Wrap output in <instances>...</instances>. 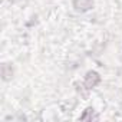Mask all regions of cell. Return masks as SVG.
Instances as JSON below:
<instances>
[{
    "label": "cell",
    "mask_w": 122,
    "mask_h": 122,
    "mask_svg": "<svg viewBox=\"0 0 122 122\" xmlns=\"http://www.w3.org/2000/svg\"><path fill=\"white\" fill-rule=\"evenodd\" d=\"M99 81H101V78H99V75H98L96 72H89V73L86 75V81H85V83H86L88 88H93Z\"/></svg>",
    "instance_id": "1"
},
{
    "label": "cell",
    "mask_w": 122,
    "mask_h": 122,
    "mask_svg": "<svg viewBox=\"0 0 122 122\" xmlns=\"http://www.w3.org/2000/svg\"><path fill=\"white\" fill-rule=\"evenodd\" d=\"M73 5H75V7L78 10H88V9L92 7L93 0H75Z\"/></svg>",
    "instance_id": "2"
}]
</instances>
